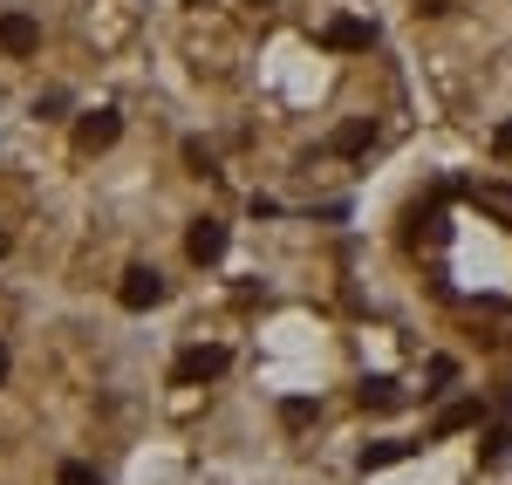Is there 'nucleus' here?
Wrapping results in <instances>:
<instances>
[{"instance_id":"obj_1","label":"nucleus","mask_w":512,"mask_h":485,"mask_svg":"<svg viewBox=\"0 0 512 485\" xmlns=\"http://www.w3.org/2000/svg\"><path fill=\"white\" fill-rule=\"evenodd\" d=\"M117 301L130 308V315H144V308H158V301H164V281H158V274H144V267H137V274H123Z\"/></svg>"},{"instance_id":"obj_2","label":"nucleus","mask_w":512,"mask_h":485,"mask_svg":"<svg viewBox=\"0 0 512 485\" xmlns=\"http://www.w3.org/2000/svg\"><path fill=\"white\" fill-rule=\"evenodd\" d=\"M226 369V349H185L178 363H171V383H205V376H219Z\"/></svg>"},{"instance_id":"obj_3","label":"nucleus","mask_w":512,"mask_h":485,"mask_svg":"<svg viewBox=\"0 0 512 485\" xmlns=\"http://www.w3.org/2000/svg\"><path fill=\"white\" fill-rule=\"evenodd\" d=\"M35 41H41L35 14H0V48H7V55H28Z\"/></svg>"},{"instance_id":"obj_4","label":"nucleus","mask_w":512,"mask_h":485,"mask_svg":"<svg viewBox=\"0 0 512 485\" xmlns=\"http://www.w3.org/2000/svg\"><path fill=\"white\" fill-rule=\"evenodd\" d=\"M185 253H192L198 267H205V260H219V253H226V226L198 219V226H192V240H185Z\"/></svg>"},{"instance_id":"obj_5","label":"nucleus","mask_w":512,"mask_h":485,"mask_svg":"<svg viewBox=\"0 0 512 485\" xmlns=\"http://www.w3.org/2000/svg\"><path fill=\"white\" fill-rule=\"evenodd\" d=\"M117 110H96V117H82V151H103V144H117Z\"/></svg>"},{"instance_id":"obj_6","label":"nucleus","mask_w":512,"mask_h":485,"mask_svg":"<svg viewBox=\"0 0 512 485\" xmlns=\"http://www.w3.org/2000/svg\"><path fill=\"white\" fill-rule=\"evenodd\" d=\"M328 48H369V41H376V28H369V21H328Z\"/></svg>"},{"instance_id":"obj_7","label":"nucleus","mask_w":512,"mask_h":485,"mask_svg":"<svg viewBox=\"0 0 512 485\" xmlns=\"http://www.w3.org/2000/svg\"><path fill=\"white\" fill-rule=\"evenodd\" d=\"M465 424H478V397H472V404H451V410H444V417H437V438H444V431H465Z\"/></svg>"},{"instance_id":"obj_8","label":"nucleus","mask_w":512,"mask_h":485,"mask_svg":"<svg viewBox=\"0 0 512 485\" xmlns=\"http://www.w3.org/2000/svg\"><path fill=\"white\" fill-rule=\"evenodd\" d=\"M362 404L390 410V404H396V383H383V376H376V383H362Z\"/></svg>"},{"instance_id":"obj_9","label":"nucleus","mask_w":512,"mask_h":485,"mask_svg":"<svg viewBox=\"0 0 512 485\" xmlns=\"http://www.w3.org/2000/svg\"><path fill=\"white\" fill-rule=\"evenodd\" d=\"M308 417H315V404H308V397H287V404H280V424H294V431H301Z\"/></svg>"},{"instance_id":"obj_10","label":"nucleus","mask_w":512,"mask_h":485,"mask_svg":"<svg viewBox=\"0 0 512 485\" xmlns=\"http://www.w3.org/2000/svg\"><path fill=\"white\" fill-rule=\"evenodd\" d=\"M478 205H492V212H506V219H512V192H506V185H478Z\"/></svg>"},{"instance_id":"obj_11","label":"nucleus","mask_w":512,"mask_h":485,"mask_svg":"<svg viewBox=\"0 0 512 485\" xmlns=\"http://www.w3.org/2000/svg\"><path fill=\"white\" fill-rule=\"evenodd\" d=\"M55 485H103V479H96V472H89V465H76V458H69V465H62V472H55Z\"/></svg>"},{"instance_id":"obj_12","label":"nucleus","mask_w":512,"mask_h":485,"mask_svg":"<svg viewBox=\"0 0 512 485\" xmlns=\"http://www.w3.org/2000/svg\"><path fill=\"white\" fill-rule=\"evenodd\" d=\"M369 137H376V130H369V123H349V130H342V137H335V151H362V144H369Z\"/></svg>"},{"instance_id":"obj_13","label":"nucleus","mask_w":512,"mask_h":485,"mask_svg":"<svg viewBox=\"0 0 512 485\" xmlns=\"http://www.w3.org/2000/svg\"><path fill=\"white\" fill-rule=\"evenodd\" d=\"M410 445H376V451H362V465H390V458H403Z\"/></svg>"},{"instance_id":"obj_14","label":"nucleus","mask_w":512,"mask_h":485,"mask_svg":"<svg viewBox=\"0 0 512 485\" xmlns=\"http://www.w3.org/2000/svg\"><path fill=\"white\" fill-rule=\"evenodd\" d=\"M492 144H499V151L512 158V123H499V137H492Z\"/></svg>"},{"instance_id":"obj_15","label":"nucleus","mask_w":512,"mask_h":485,"mask_svg":"<svg viewBox=\"0 0 512 485\" xmlns=\"http://www.w3.org/2000/svg\"><path fill=\"white\" fill-rule=\"evenodd\" d=\"M417 7H424V14H444V7H451V0H417Z\"/></svg>"},{"instance_id":"obj_16","label":"nucleus","mask_w":512,"mask_h":485,"mask_svg":"<svg viewBox=\"0 0 512 485\" xmlns=\"http://www.w3.org/2000/svg\"><path fill=\"white\" fill-rule=\"evenodd\" d=\"M0 376H7V349H0Z\"/></svg>"},{"instance_id":"obj_17","label":"nucleus","mask_w":512,"mask_h":485,"mask_svg":"<svg viewBox=\"0 0 512 485\" xmlns=\"http://www.w3.org/2000/svg\"><path fill=\"white\" fill-rule=\"evenodd\" d=\"M0 253H7V233H0Z\"/></svg>"},{"instance_id":"obj_18","label":"nucleus","mask_w":512,"mask_h":485,"mask_svg":"<svg viewBox=\"0 0 512 485\" xmlns=\"http://www.w3.org/2000/svg\"><path fill=\"white\" fill-rule=\"evenodd\" d=\"M253 7H267V0H253Z\"/></svg>"}]
</instances>
